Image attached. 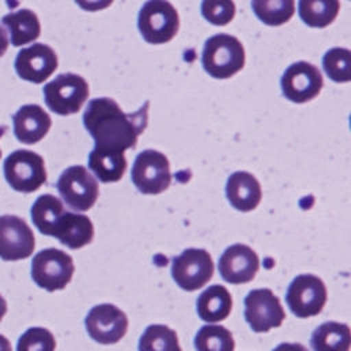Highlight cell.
Returning <instances> with one entry per match:
<instances>
[{
    "mask_svg": "<svg viewBox=\"0 0 351 351\" xmlns=\"http://www.w3.org/2000/svg\"><path fill=\"white\" fill-rule=\"evenodd\" d=\"M271 351H308V350L300 343H281Z\"/></svg>",
    "mask_w": 351,
    "mask_h": 351,
    "instance_id": "obj_32",
    "label": "cell"
},
{
    "mask_svg": "<svg viewBox=\"0 0 351 351\" xmlns=\"http://www.w3.org/2000/svg\"><path fill=\"white\" fill-rule=\"evenodd\" d=\"M138 30L149 44H165L180 29V16L174 5L165 0H149L138 12Z\"/></svg>",
    "mask_w": 351,
    "mask_h": 351,
    "instance_id": "obj_4",
    "label": "cell"
},
{
    "mask_svg": "<svg viewBox=\"0 0 351 351\" xmlns=\"http://www.w3.org/2000/svg\"><path fill=\"white\" fill-rule=\"evenodd\" d=\"M196 351H234L233 335L222 325H203L195 336Z\"/></svg>",
    "mask_w": 351,
    "mask_h": 351,
    "instance_id": "obj_28",
    "label": "cell"
},
{
    "mask_svg": "<svg viewBox=\"0 0 351 351\" xmlns=\"http://www.w3.org/2000/svg\"><path fill=\"white\" fill-rule=\"evenodd\" d=\"M244 318L256 333L281 326L285 311L280 299L269 288L252 289L244 299Z\"/></svg>",
    "mask_w": 351,
    "mask_h": 351,
    "instance_id": "obj_11",
    "label": "cell"
},
{
    "mask_svg": "<svg viewBox=\"0 0 351 351\" xmlns=\"http://www.w3.org/2000/svg\"><path fill=\"white\" fill-rule=\"evenodd\" d=\"M32 278L48 292L66 288L74 274L73 258L62 250L45 248L37 252L32 261Z\"/></svg>",
    "mask_w": 351,
    "mask_h": 351,
    "instance_id": "obj_6",
    "label": "cell"
},
{
    "mask_svg": "<svg viewBox=\"0 0 351 351\" xmlns=\"http://www.w3.org/2000/svg\"><path fill=\"white\" fill-rule=\"evenodd\" d=\"M232 295L223 285H210L204 289L196 302L199 317L206 322H219L228 318L232 311Z\"/></svg>",
    "mask_w": 351,
    "mask_h": 351,
    "instance_id": "obj_20",
    "label": "cell"
},
{
    "mask_svg": "<svg viewBox=\"0 0 351 351\" xmlns=\"http://www.w3.org/2000/svg\"><path fill=\"white\" fill-rule=\"evenodd\" d=\"M218 270L226 282L245 284L255 278L259 270V258L251 247L233 244L221 255Z\"/></svg>",
    "mask_w": 351,
    "mask_h": 351,
    "instance_id": "obj_16",
    "label": "cell"
},
{
    "mask_svg": "<svg viewBox=\"0 0 351 351\" xmlns=\"http://www.w3.org/2000/svg\"><path fill=\"white\" fill-rule=\"evenodd\" d=\"M322 66L335 82H348L351 80V51L340 47L330 48L324 55Z\"/></svg>",
    "mask_w": 351,
    "mask_h": 351,
    "instance_id": "obj_29",
    "label": "cell"
},
{
    "mask_svg": "<svg viewBox=\"0 0 351 351\" xmlns=\"http://www.w3.org/2000/svg\"><path fill=\"white\" fill-rule=\"evenodd\" d=\"M202 14L204 19H207L210 23L217 26H225L234 18L236 5L230 0H204L202 3Z\"/></svg>",
    "mask_w": 351,
    "mask_h": 351,
    "instance_id": "obj_31",
    "label": "cell"
},
{
    "mask_svg": "<svg viewBox=\"0 0 351 351\" xmlns=\"http://www.w3.org/2000/svg\"><path fill=\"white\" fill-rule=\"evenodd\" d=\"M213 258L203 248H186L173 259V280L184 291L200 289L213 278Z\"/></svg>",
    "mask_w": 351,
    "mask_h": 351,
    "instance_id": "obj_9",
    "label": "cell"
},
{
    "mask_svg": "<svg viewBox=\"0 0 351 351\" xmlns=\"http://www.w3.org/2000/svg\"><path fill=\"white\" fill-rule=\"evenodd\" d=\"M226 197L233 208L247 213L258 207L262 199L259 181L248 171H234L226 181Z\"/></svg>",
    "mask_w": 351,
    "mask_h": 351,
    "instance_id": "obj_18",
    "label": "cell"
},
{
    "mask_svg": "<svg viewBox=\"0 0 351 351\" xmlns=\"http://www.w3.org/2000/svg\"><path fill=\"white\" fill-rule=\"evenodd\" d=\"M58 69V55L47 44L36 43L18 52L15 59L16 74L29 82L41 84Z\"/></svg>",
    "mask_w": 351,
    "mask_h": 351,
    "instance_id": "obj_15",
    "label": "cell"
},
{
    "mask_svg": "<svg viewBox=\"0 0 351 351\" xmlns=\"http://www.w3.org/2000/svg\"><path fill=\"white\" fill-rule=\"evenodd\" d=\"M56 188L63 202L74 211H88L99 197L96 178L80 165L66 169L59 177Z\"/></svg>",
    "mask_w": 351,
    "mask_h": 351,
    "instance_id": "obj_8",
    "label": "cell"
},
{
    "mask_svg": "<svg viewBox=\"0 0 351 351\" xmlns=\"http://www.w3.org/2000/svg\"><path fill=\"white\" fill-rule=\"evenodd\" d=\"M4 177L12 189L32 193L47 182L44 159L37 152L16 149L4 160Z\"/></svg>",
    "mask_w": 351,
    "mask_h": 351,
    "instance_id": "obj_5",
    "label": "cell"
},
{
    "mask_svg": "<svg viewBox=\"0 0 351 351\" xmlns=\"http://www.w3.org/2000/svg\"><path fill=\"white\" fill-rule=\"evenodd\" d=\"M0 158H1V149H0Z\"/></svg>",
    "mask_w": 351,
    "mask_h": 351,
    "instance_id": "obj_36",
    "label": "cell"
},
{
    "mask_svg": "<svg viewBox=\"0 0 351 351\" xmlns=\"http://www.w3.org/2000/svg\"><path fill=\"white\" fill-rule=\"evenodd\" d=\"M5 313H7V302H5V299L0 293V322H1L3 317L5 315Z\"/></svg>",
    "mask_w": 351,
    "mask_h": 351,
    "instance_id": "obj_35",
    "label": "cell"
},
{
    "mask_svg": "<svg viewBox=\"0 0 351 351\" xmlns=\"http://www.w3.org/2000/svg\"><path fill=\"white\" fill-rule=\"evenodd\" d=\"M1 22L8 29L11 36V44L14 47L33 43L40 37L41 25L38 16L34 11L29 8H22L7 14L3 16Z\"/></svg>",
    "mask_w": 351,
    "mask_h": 351,
    "instance_id": "obj_21",
    "label": "cell"
},
{
    "mask_svg": "<svg viewBox=\"0 0 351 351\" xmlns=\"http://www.w3.org/2000/svg\"><path fill=\"white\" fill-rule=\"evenodd\" d=\"M0 351H12L11 343L4 335H0Z\"/></svg>",
    "mask_w": 351,
    "mask_h": 351,
    "instance_id": "obj_34",
    "label": "cell"
},
{
    "mask_svg": "<svg viewBox=\"0 0 351 351\" xmlns=\"http://www.w3.org/2000/svg\"><path fill=\"white\" fill-rule=\"evenodd\" d=\"M322 85L324 78L318 67L304 60L288 66L281 77L282 95L293 103L313 100L321 92Z\"/></svg>",
    "mask_w": 351,
    "mask_h": 351,
    "instance_id": "obj_13",
    "label": "cell"
},
{
    "mask_svg": "<svg viewBox=\"0 0 351 351\" xmlns=\"http://www.w3.org/2000/svg\"><path fill=\"white\" fill-rule=\"evenodd\" d=\"M88 335L100 344H115L128 332V315L115 304L101 303L89 310L85 317Z\"/></svg>",
    "mask_w": 351,
    "mask_h": 351,
    "instance_id": "obj_12",
    "label": "cell"
},
{
    "mask_svg": "<svg viewBox=\"0 0 351 351\" xmlns=\"http://www.w3.org/2000/svg\"><path fill=\"white\" fill-rule=\"evenodd\" d=\"M67 210L63 203L51 193H44L36 199L30 208V217L34 226L45 236H55V230Z\"/></svg>",
    "mask_w": 351,
    "mask_h": 351,
    "instance_id": "obj_24",
    "label": "cell"
},
{
    "mask_svg": "<svg viewBox=\"0 0 351 351\" xmlns=\"http://www.w3.org/2000/svg\"><path fill=\"white\" fill-rule=\"evenodd\" d=\"M310 344L313 351H350V326L336 321L324 322L311 333Z\"/></svg>",
    "mask_w": 351,
    "mask_h": 351,
    "instance_id": "obj_23",
    "label": "cell"
},
{
    "mask_svg": "<svg viewBox=\"0 0 351 351\" xmlns=\"http://www.w3.org/2000/svg\"><path fill=\"white\" fill-rule=\"evenodd\" d=\"M132 182L143 195L165 192L171 182L170 163L166 155L156 149L140 152L132 167Z\"/></svg>",
    "mask_w": 351,
    "mask_h": 351,
    "instance_id": "obj_7",
    "label": "cell"
},
{
    "mask_svg": "<svg viewBox=\"0 0 351 351\" xmlns=\"http://www.w3.org/2000/svg\"><path fill=\"white\" fill-rule=\"evenodd\" d=\"M36 247L30 226L18 215H0V258L21 261L29 258Z\"/></svg>",
    "mask_w": 351,
    "mask_h": 351,
    "instance_id": "obj_14",
    "label": "cell"
},
{
    "mask_svg": "<svg viewBox=\"0 0 351 351\" xmlns=\"http://www.w3.org/2000/svg\"><path fill=\"white\" fill-rule=\"evenodd\" d=\"M88 166L101 182L119 181L128 167L123 152L93 148L88 156Z\"/></svg>",
    "mask_w": 351,
    "mask_h": 351,
    "instance_id": "obj_22",
    "label": "cell"
},
{
    "mask_svg": "<svg viewBox=\"0 0 351 351\" xmlns=\"http://www.w3.org/2000/svg\"><path fill=\"white\" fill-rule=\"evenodd\" d=\"M56 340L53 335L41 326L29 328L21 335L16 344V351H55Z\"/></svg>",
    "mask_w": 351,
    "mask_h": 351,
    "instance_id": "obj_30",
    "label": "cell"
},
{
    "mask_svg": "<svg viewBox=\"0 0 351 351\" xmlns=\"http://www.w3.org/2000/svg\"><path fill=\"white\" fill-rule=\"evenodd\" d=\"M298 7L302 21L311 27L330 25L340 11L337 0H300Z\"/></svg>",
    "mask_w": 351,
    "mask_h": 351,
    "instance_id": "obj_25",
    "label": "cell"
},
{
    "mask_svg": "<svg viewBox=\"0 0 351 351\" xmlns=\"http://www.w3.org/2000/svg\"><path fill=\"white\" fill-rule=\"evenodd\" d=\"M251 7L255 15L269 26L287 23L295 12L293 0H252Z\"/></svg>",
    "mask_w": 351,
    "mask_h": 351,
    "instance_id": "obj_27",
    "label": "cell"
},
{
    "mask_svg": "<svg viewBox=\"0 0 351 351\" xmlns=\"http://www.w3.org/2000/svg\"><path fill=\"white\" fill-rule=\"evenodd\" d=\"M15 137L23 144H36L51 129L52 119L38 104H25L12 117Z\"/></svg>",
    "mask_w": 351,
    "mask_h": 351,
    "instance_id": "obj_17",
    "label": "cell"
},
{
    "mask_svg": "<svg viewBox=\"0 0 351 351\" xmlns=\"http://www.w3.org/2000/svg\"><path fill=\"white\" fill-rule=\"evenodd\" d=\"M328 299L324 281L314 274H300L292 280L287 291V304L298 318L318 315Z\"/></svg>",
    "mask_w": 351,
    "mask_h": 351,
    "instance_id": "obj_10",
    "label": "cell"
},
{
    "mask_svg": "<svg viewBox=\"0 0 351 351\" xmlns=\"http://www.w3.org/2000/svg\"><path fill=\"white\" fill-rule=\"evenodd\" d=\"M138 351H182L176 330L162 324H152L145 328L140 340Z\"/></svg>",
    "mask_w": 351,
    "mask_h": 351,
    "instance_id": "obj_26",
    "label": "cell"
},
{
    "mask_svg": "<svg viewBox=\"0 0 351 351\" xmlns=\"http://www.w3.org/2000/svg\"><path fill=\"white\" fill-rule=\"evenodd\" d=\"M47 107L58 115H71L81 110L89 96V85L74 73L56 75L43 88Z\"/></svg>",
    "mask_w": 351,
    "mask_h": 351,
    "instance_id": "obj_3",
    "label": "cell"
},
{
    "mask_svg": "<svg viewBox=\"0 0 351 351\" xmlns=\"http://www.w3.org/2000/svg\"><path fill=\"white\" fill-rule=\"evenodd\" d=\"M244 63L245 51L237 37L219 33L206 40L202 64L204 71L213 78H230L244 67Z\"/></svg>",
    "mask_w": 351,
    "mask_h": 351,
    "instance_id": "obj_2",
    "label": "cell"
},
{
    "mask_svg": "<svg viewBox=\"0 0 351 351\" xmlns=\"http://www.w3.org/2000/svg\"><path fill=\"white\" fill-rule=\"evenodd\" d=\"M7 48H8V37L3 26H0V58L5 53Z\"/></svg>",
    "mask_w": 351,
    "mask_h": 351,
    "instance_id": "obj_33",
    "label": "cell"
},
{
    "mask_svg": "<svg viewBox=\"0 0 351 351\" xmlns=\"http://www.w3.org/2000/svg\"><path fill=\"white\" fill-rule=\"evenodd\" d=\"M93 236L95 228L86 215L66 211L59 221L53 237L70 250H78L89 244L93 240Z\"/></svg>",
    "mask_w": 351,
    "mask_h": 351,
    "instance_id": "obj_19",
    "label": "cell"
},
{
    "mask_svg": "<svg viewBox=\"0 0 351 351\" xmlns=\"http://www.w3.org/2000/svg\"><path fill=\"white\" fill-rule=\"evenodd\" d=\"M149 101L133 114H126L111 97H97L88 103L82 115L84 126L95 140V148L125 152L136 148L138 136L148 125Z\"/></svg>",
    "mask_w": 351,
    "mask_h": 351,
    "instance_id": "obj_1",
    "label": "cell"
}]
</instances>
